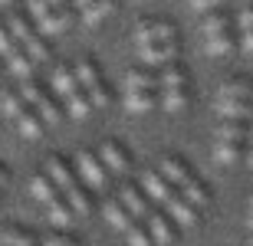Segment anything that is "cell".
Listing matches in <instances>:
<instances>
[{
    "mask_svg": "<svg viewBox=\"0 0 253 246\" xmlns=\"http://www.w3.org/2000/svg\"><path fill=\"white\" fill-rule=\"evenodd\" d=\"M250 99H253V82H247V79H227V82H220L214 95V102H250Z\"/></svg>",
    "mask_w": 253,
    "mask_h": 246,
    "instance_id": "cell-11",
    "label": "cell"
},
{
    "mask_svg": "<svg viewBox=\"0 0 253 246\" xmlns=\"http://www.w3.org/2000/svg\"><path fill=\"white\" fill-rule=\"evenodd\" d=\"M73 210H69V204H66L63 197L56 200V204H49V220H53V223H56V227H69V223H73Z\"/></svg>",
    "mask_w": 253,
    "mask_h": 246,
    "instance_id": "cell-36",
    "label": "cell"
},
{
    "mask_svg": "<svg viewBox=\"0 0 253 246\" xmlns=\"http://www.w3.org/2000/svg\"><path fill=\"white\" fill-rule=\"evenodd\" d=\"M33 108H37V115H40V118H43V122H46V125H56L59 118H63V108H59V105L53 102V99H49L46 92L40 95V102L33 105Z\"/></svg>",
    "mask_w": 253,
    "mask_h": 246,
    "instance_id": "cell-33",
    "label": "cell"
},
{
    "mask_svg": "<svg viewBox=\"0 0 253 246\" xmlns=\"http://www.w3.org/2000/svg\"><path fill=\"white\" fill-rule=\"evenodd\" d=\"M250 210H253V194H250Z\"/></svg>",
    "mask_w": 253,
    "mask_h": 246,
    "instance_id": "cell-51",
    "label": "cell"
},
{
    "mask_svg": "<svg viewBox=\"0 0 253 246\" xmlns=\"http://www.w3.org/2000/svg\"><path fill=\"white\" fill-rule=\"evenodd\" d=\"M247 164L253 168V148H247Z\"/></svg>",
    "mask_w": 253,
    "mask_h": 246,
    "instance_id": "cell-48",
    "label": "cell"
},
{
    "mask_svg": "<svg viewBox=\"0 0 253 246\" xmlns=\"http://www.w3.org/2000/svg\"><path fill=\"white\" fill-rule=\"evenodd\" d=\"M119 200L128 207V213L135 220H148L151 213H155V210H151V200L145 197L138 187H122V190H119Z\"/></svg>",
    "mask_w": 253,
    "mask_h": 246,
    "instance_id": "cell-12",
    "label": "cell"
},
{
    "mask_svg": "<svg viewBox=\"0 0 253 246\" xmlns=\"http://www.w3.org/2000/svg\"><path fill=\"white\" fill-rule=\"evenodd\" d=\"M237 27V17L234 13H224V10H217V13H207L201 20V30H204V36H220V33H234Z\"/></svg>",
    "mask_w": 253,
    "mask_h": 246,
    "instance_id": "cell-16",
    "label": "cell"
},
{
    "mask_svg": "<svg viewBox=\"0 0 253 246\" xmlns=\"http://www.w3.org/2000/svg\"><path fill=\"white\" fill-rule=\"evenodd\" d=\"M43 171H46V177L56 184L63 194H69L73 187H79L76 184V171H73V164L66 161V158H59V154H53V158H46V164H43Z\"/></svg>",
    "mask_w": 253,
    "mask_h": 246,
    "instance_id": "cell-6",
    "label": "cell"
},
{
    "mask_svg": "<svg viewBox=\"0 0 253 246\" xmlns=\"http://www.w3.org/2000/svg\"><path fill=\"white\" fill-rule=\"evenodd\" d=\"M178 194H181L184 200H188L191 207H197V210L211 204V194H207V187H204V184H201L197 177H194V180H188V184H184V187H181Z\"/></svg>",
    "mask_w": 253,
    "mask_h": 246,
    "instance_id": "cell-27",
    "label": "cell"
},
{
    "mask_svg": "<svg viewBox=\"0 0 253 246\" xmlns=\"http://www.w3.org/2000/svg\"><path fill=\"white\" fill-rule=\"evenodd\" d=\"M30 190H33V197L43 200L46 207H49V204H56L59 194H63V190H59L56 184L46 177V171H40V174H33V177H30Z\"/></svg>",
    "mask_w": 253,
    "mask_h": 246,
    "instance_id": "cell-17",
    "label": "cell"
},
{
    "mask_svg": "<svg viewBox=\"0 0 253 246\" xmlns=\"http://www.w3.org/2000/svg\"><path fill=\"white\" fill-rule=\"evenodd\" d=\"M89 3H92V0H69V7H79V10H85Z\"/></svg>",
    "mask_w": 253,
    "mask_h": 246,
    "instance_id": "cell-45",
    "label": "cell"
},
{
    "mask_svg": "<svg viewBox=\"0 0 253 246\" xmlns=\"http://www.w3.org/2000/svg\"><path fill=\"white\" fill-rule=\"evenodd\" d=\"M0 246H40V240H33L27 230L3 227V230H0Z\"/></svg>",
    "mask_w": 253,
    "mask_h": 246,
    "instance_id": "cell-32",
    "label": "cell"
},
{
    "mask_svg": "<svg viewBox=\"0 0 253 246\" xmlns=\"http://www.w3.org/2000/svg\"><path fill=\"white\" fill-rule=\"evenodd\" d=\"M161 105V92L155 89H128L125 92V108L128 112H151V108H158Z\"/></svg>",
    "mask_w": 253,
    "mask_h": 246,
    "instance_id": "cell-13",
    "label": "cell"
},
{
    "mask_svg": "<svg viewBox=\"0 0 253 246\" xmlns=\"http://www.w3.org/2000/svg\"><path fill=\"white\" fill-rule=\"evenodd\" d=\"M27 10H30V17L40 20V17H46L49 13V3L46 0H27Z\"/></svg>",
    "mask_w": 253,
    "mask_h": 246,
    "instance_id": "cell-43",
    "label": "cell"
},
{
    "mask_svg": "<svg viewBox=\"0 0 253 246\" xmlns=\"http://www.w3.org/2000/svg\"><path fill=\"white\" fill-rule=\"evenodd\" d=\"M247 135H250V122H220V125H217V141L244 144Z\"/></svg>",
    "mask_w": 253,
    "mask_h": 246,
    "instance_id": "cell-24",
    "label": "cell"
},
{
    "mask_svg": "<svg viewBox=\"0 0 253 246\" xmlns=\"http://www.w3.org/2000/svg\"><path fill=\"white\" fill-rule=\"evenodd\" d=\"M247 148H253V122H250V135H247Z\"/></svg>",
    "mask_w": 253,
    "mask_h": 246,
    "instance_id": "cell-47",
    "label": "cell"
},
{
    "mask_svg": "<svg viewBox=\"0 0 253 246\" xmlns=\"http://www.w3.org/2000/svg\"><path fill=\"white\" fill-rule=\"evenodd\" d=\"M99 161L105 164V171H112V174H125L128 164H131V158L119 141H102L99 144Z\"/></svg>",
    "mask_w": 253,
    "mask_h": 246,
    "instance_id": "cell-9",
    "label": "cell"
},
{
    "mask_svg": "<svg viewBox=\"0 0 253 246\" xmlns=\"http://www.w3.org/2000/svg\"><path fill=\"white\" fill-rule=\"evenodd\" d=\"M102 217H105V223H112L115 230H128L131 223H138V220L131 217L128 207H125L119 197H109V200L102 204Z\"/></svg>",
    "mask_w": 253,
    "mask_h": 246,
    "instance_id": "cell-14",
    "label": "cell"
},
{
    "mask_svg": "<svg viewBox=\"0 0 253 246\" xmlns=\"http://www.w3.org/2000/svg\"><path fill=\"white\" fill-rule=\"evenodd\" d=\"M214 161H217V164H237V161H247V144H237V141H217V144H214Z\"/></svg>",
    "mask_w": 253,
    "mask_h": 246,
    "instance_id": "cell-22",
    "label": "cell"
},
{
    "mask_svg": "<svg viewBox=\"0 0 253 246\" xmlns=\"http://www.w3.org/2000/svg\"><path fill=\"white\" fill-rule=\"evenodd\" d=\"M247 227H250V233H253V210L247 213Z\"/></svg>",
    "mask_w": 253,
    "mask_h": 246,
    "instance_id": "cell-49",
    "label": "cell"
},
{
    "mask_svg": "<svg viewBox=\"0 0 253 246\" xmlns=\"http://www.w3.org/2000/svg\"><path fill=\"white\" fill-rule=\"evenodd\" d=\"M73 27V7H59V10H49L46 17L37 20V30L43 36H59L66 30Z\"/></svg>",
    "mask_w": 253,
    "mask_h": 246,
    "instance_id": "cell-10",
    "label": "cell"
},
{
    "mask_svg": "<svg viewBox=\"0 0 253 246\" xmlns=\"http://www.w3.org/2000/svg\"><path fill=\"white\" fill-rule=\"evenodd\" d=\"M0 108H3V115H7V118H20L30 105L20 99V92H0Z\"/></svg>",
    "mask_w": 253,
    "mask_h": 246,
    "instance_id": "cell-34",
    "label": "cell"
},
{
    "mask_svg": "<svg viewBox=\"0 0 253 246\" xmlns=\"http://www.w3.org/2000/svg\"><path fill=\"white\" fill-rule=\"evenodd\" d=\"M145 223H148V233H151V240H155L158 246L174 243V220H171L168 213H151Z\"/></svg>",
    "mask_w": 253,
    "mask_h": 246,
    "instance_id": "cell-15",
    "label": "cell"
},
{
    "mask_svg": "<svg viewBox=\"0 0 253 246\" xmlns=\"http://www.w3.org/2000/svg\"><path fill=\"white\" fill-rule=\"evenodd\" d=\"M76 79H79V89H83L85 95H89V102H92V108H105V105L112 102V95H109V89L102 85V79H99V66H95V59H79L73 66Z\"/></svg>",
    "mask_w": 253,
    "mask_h": 246,
    "instance_id": "cell-2",
    "label": "cell"
},
{
    "mask_svg": "<svg viewBox=\"0 0 253 246\" xmlns=\"http://www.w3.org/2000/svg\"><path fill=\"white\" fill-rule=\"evenodd\" d=\"M17 49H20V43L13 39L10 27H7V23H0V56H3V59H10L13 53H17Z\"/></svg>",
    "mask_w": 253,
    "mask_h": 246,
    "instance_id": "cell-38",
    "label": "cell"
},
{
    "mask_svg": "<svg viewBox=\"0 0 253 246\" xmlns=\"http://www.w3.org/2000/svg\"><path fill=\"white\" fill-rule=\"evenodd\" d=\"M40 246H79V243L73 237H66V233H46L40 240Z\"/></svg>",
    "mask_w": 253,
    "mask_h": 246,
    "instance_id": "cell-41",
    "label": "cell"
},
{
    "mask_svg": "<svg viewBox=\"0 0 253 246\" xmlns=\"http://www.w3.org/2000/svg\"><path fill=\"white\" fill-rule=\"evenodd\" d=\"M125 237H128V246H155L148 227H141V223H131V227L125 230Z\"/></svg>",
    "mask_w": 253,
    "mask_h": 246,
    "instance_id": "cell-37",
    "label": "cell"
},
{
    "mask_svg": "<svg viewBox=\"0 0 253 246\" xmlns=\"http://www.w3.org/2000/svg\"><path fill=\"white\" fill-rule=\"evenodd\" d=\"M125 85L128 89H158V72L138 66V69H128L125 72Z\"/></svg>",
    "mask_w": 253,
    "mask_h": 246,
    "instance_id": "cell-26",
    "label": "cell"
},
{
    "mask_svg": "<svg viewBox=\"0 0 253 246\" xmlns=\"http://www.w3.org/2000/svg\"><path fill=\"white\" fill-rule=\"evenodd\" d=\"M178 30H174V23L171 20H138V27H135V33H131V39H135V46H155V43H178Z\"/></svg>",
    "mask_w": 253,
    "mask_h": 246,
    "instance_id": "cell-3",
    "label": "cell"
},
{
    "mask_svg": "<svg viewBox=\"0 0 253 246\" xmlns=\"http://www.w3.org/2000/svg\"><path fill=\"white\" fill-rule=\"evenodd\" d=\"M141 194H145L151 204H158V207H168L171 200L178 197V190L171 187L158 171H145V174H141Z\"/></svg>",
    "mask_w": 253,
    "mask_h": 246,
    "instance_id": "cell-5",
    "label": "cell"
},
{
    "mask_svg": "<svg viewBox=\"0 0 253 246\" xmlns=\"http://www.w3.org/2000/svg\"><path fill=\"white\" fill-rule=\"evenodd\" d=\"M138 59L141 66L151 69V66H174V59H178V43H155V46H141L138 49Z\"/></svg>",
    "mask_w": 253,
    "mask_h": 246,
    "instance_id": "cell-8",
    "label": "cell"
},
{
    "mask_svg": "<svg viewBox=\"0 0 253 246\" xmlns=\"http://www.w3.org/2000/svg\"><path fill=\"white\" fill-rule=\"evenodd\" d=\"M224 122H253V102H214Z\"/></svg>",
    "mask_w": 253,
    "mask_h": 246,
    "instance_id": "cell-18",
    "label": "cell"
},
{
    "mask_svg": "<svg viewBox=\"0 0 253 246\" xmlns=\"http://www.w3.org/2000/svg\"><path fill=\"white\" fill-rule=\"evenodd\" d=\"M158 174L168 180L174 190H181L184 184H188V180H194V174H191L188 161H181L178 154H165V158H161V164H158Z\"/></svg>",
    "mask_w": 253,
    "mask_h": 246,
    "instance_id": "cell-7",
    "label": "cell"
},
{
    "mask_svg": "<svg viewBox=\"0 0 253 246\" xmlns=\"http://www.w3.org/2000/svg\"><path fill=\"white\" fill-rule=\"evenodd\" d=\"M73 168L79 171V177H83L92 190H105V184H109V171H105V164L99 161L92 151H79L73 158Z\"/></svg>",
    "mask_w": 253,
    "mask_h": 246,
    "instance_id": "cell-4",
    "label": "cell"
},
{
    "mask_svg": "<svg viewBox=\"0 0 253 246\" xmlns=\"http://www.w3.org/2000/svg\"><path fill=\"white\" fill-rule=\"evenodd\" d=\"M17 92H20V99H23L27 105H37V102H40V95H43V85L33 82V79H27V82L20 85Z\"/></svg>",
    "mask_w": 253,
    "mask_h": 246,
    "instance_id": "cell-39",
    "label": "cell"
},
{
    "mask_svg": "<svg viewBox=\"0 0 253 246\" xmlns=\"http://www.w3.org/2000/svg\"><path fill=\"white\" fill-rule=\"evenodd\" d=\"M7 27H10L13 39L23 46V53H27L33 63H46V59H49V43H46V36L33 27V20H30L27 13H20V10H17V13H10Z\"/></svg>",
    "mask_w": 253,
    "mask_h": 246,
    "instance_id": "cell-1",
    "label": "cell"
},
{
    "mask_svg": "<svg viewBox=\"0 0 253 246\" xmlns=\"http://www.w3.org/2000/svg\"><path fill=\"white\" fill-rule=\"evenodd\" d=\"M66 112L73 115V118H85V115L92 112V102H89V95H85L83 89H79L76 95H69V99H66Z\"/></svg>",
    "mask_w": 253,
    "mask_h": 246,
    "instance_id": "cell-35",
    "label": "cell"
},
{
    "mask_svg": "<svg viewBox=\"0 0 253 246\" xmlns=\"http://www.w3.org/2000/svg\"><path fill=\"white\" fill-rule=\"evenodd\" d=\"M240 49H244V53H253V30L240 33Z\"/></svg>",
    "mask_w": 253,
    "mask_h": 246,
    "instance_id": "cell-44",
    "label": "cell"
},
{
    "mask_svg": "<svg viewBox=\"0 0 253 246\" xmlns=\"http://www.w3.org/2000/svg\"><path fill=\"white\" fill-rule=\"evenodd\" d=\"M168 217L174 220L178 227H194V223H197V217H201V213H197V207H191L188 200H184V197H181V194H178V197H174V200H171V204H168Z\"/></svg>",
    "mask_w": 253,
    "mask_h": 246,
    "instance_id": "cell-20",
    "label": "cell"
},
{
    "mask_svg": "<svg viewBox=\"0 0 253 246\" xmlns=\"http://www.w3.org/2000/svg\"><path fill=\"white\" fill-rule=\"evenodd\" d=\"M227 0H191V10H197V13H217V10L224 7Z\"/></svg>",
    "mask_w": 253,
    "mask_h": 246,
    "instance_id": "cell-40",
    "label": "cell"
},
{
    "mask_svg": "<svg viewBox=\"0 0 253 246\" xmlns=\"http://www.w3.org/2000/svg\"><path fill=\"white\" fill-rule=\"evenodd\" d=\"M250 246H253V237H250Z\"/></svg>",
    "mask_w": 253,
    "mask_h": 246,
    "instance_id": "cell-53",
    "label": "cell"
},
{
    "mask_svg": "<svg viewBox=\"0 0 253 246\" xmlns=\"http://www.w3.org/2000/svg\"><path fill=\"white\" fill-rule=\"evenodd\" d=\"M188 102H191V95H188L184 85H181V89H165V92H161V108H165V112H184Z\"/></svg>",
    "mask_w": 253,
    "mask_h": 246,
    "instance_id": "cell-28",
    "label": "cell"
},
{
    "mask_svg": "<svg viewBox=\"0 0 253 246\" xmlns=\"http://www.w3.org/2000/svg\"><path fill=\"white\" fill-rule=\"evenodd\" d=\"M17 128L23 138H43V128H46V122L37 115V108H27V112L17 118Z\"/></svg>",
    "mask_w": 253,
    "mask_h": 246,
    "instance_id": "cell-23",
    "label": "cell"
},
{
    "mask_svg": "<svg viewBox=\"0 0 253 246\" xmlns=\"http://www.w3.org/2000/svg\"><path fill=\"white\" fill-rule=\"evenodd\" d=\"M7 69H10L17 79H23V82H27V79H33V69H37V63H33V59L23 53V46H20L17 53L7 59Z\"/></svg>",
    "mask_w": 253,
    "mask_h": 246,
    "instance_id": "cell-25",
    "label": "cell"
},
{
    "mask_svg": "<svg viewBox=\"0 0 253 246\" xmlns=\"http://www.w3.org/2000/svg\"><path fill=\"white\" fill-rule=\"evenodd\" d=\"M204 49L211 56H227V53H234L237 49V36L234 33H220V36H207Z\"/></svg>",
    "mask_w": 253,
    "mask_h": 246,
    "instance_id": "cell-31",
    "label": "cell"
},
{
    "mask_svg": "<svg viewBox=\"0 0 253 246\" xmlns=\"http://www.w3.org/2000/svg\"><path fill=\"white\" fill-rule=\"evenodd\" d=\"M3 184H7V168L0 164V187H3Z\"/></svg>",
    "mask_w": 253,
    "mask_h": 246,
    "instance_id": "cell-46",
    "label": "cell"
},
{
    "mask_svg": "<svg viewBox=\"0 0 253 246\" xmlns=\"http://www.w3.org/2000/svg\"><path fill=\"white\" fill-rule=\"evenodd\" d=\"M63 200L69 204V210H73L76 217H89V210H92V200H89L85 187H73L69 194H63Z\"/></svg>",
    "mask_w": 253,
    "mask_h": 246,
    "instance_id": "cell-29",
    "label": "cell"
},
{
    "mask_svg": "<svg viewBox=\"0 0 253 246\" xmlns=\"http://www.w3.org/2000/svg\"><path fill=\"white\" fill-rule=\"evenodd\" d=\"M237 27L244 30V33H247V30H253V3H247V7L237 13Z\"/></svg>",
    "mask_w": 253,
    "mask_h": 246,
    "instance_id": "cell-42",
    "label": "cell"
},
{
    "mask_svg": "<svg viewBox=\"0 0 253 246\" xmlns=\"http://www.w3.org/2000/svg\"><path fill=\"white\" fill-rule=\"evenodd\" d=\"M112 13H115V0H92V3L79 13V20H83L85 27H99V23L109 20Z\"/></svg>",
    "mask_w": 253,
    "mask_h": 246,
    "instance_id": "cell-21",
    "label": "cell"
},
{
    "mask_svg": "<svg viewBox=\"0 0 253 246\" xmlns=\"http://www.w3.org/2000/svg\"><path fill=\"white\" fill-rule=\"evenodd\" d=\"M184 82H188V72H184V66H165V69H158V85H161V92H165V89H181Z\"/></svg>",
    "mask_w": 253,
    "mask_h": 246,
    "instance_id": "cell-30",
    "label": "cell"
},
{
    "mask_svg": "<svg viewBox=\"0 0 253 246\" xmlns=\"http://www.w3.org/2000/svg\"><path fill=\"white\" fill-rule=\"evenodd\" d=\"M240 3H253V0H240Z\"/></svg>",
    "mask_w": 253,
    "mask_h": 246,
    "instance_id": "cell-52",
    "label": "cell"
},
{
    "mask_svg": "<svg viewBox=\"0 0 253 246\" xmlns=\"http://www.w3.org/2000/svg\"><path fill=\"white\" fill-rule=\"evenodd\" d=\"M0 3H3V7H7V3H13V0H0Z\"/></svg>",
    "mask_w": 253,
    "mask_h": 246,
    "instance_id": "cell-50",
    "label": "cell"
},
{
    "mask_svg": "<svg viewBox=\"0 0 253 246\" xmlns=\"http://www.w3.org/2000/svg\"><path fill=\"white\" fill-rule=\"evenodd\" d=\"M53 92L63 95V99H69V95L79 92V79H76L73 66H56L53 69Z\"/></svg>",
    "mask_w": 253,
    "mask_h": 246,
    "instance_id": "cell-19",
    "label": "cell"
}]
</instances>
